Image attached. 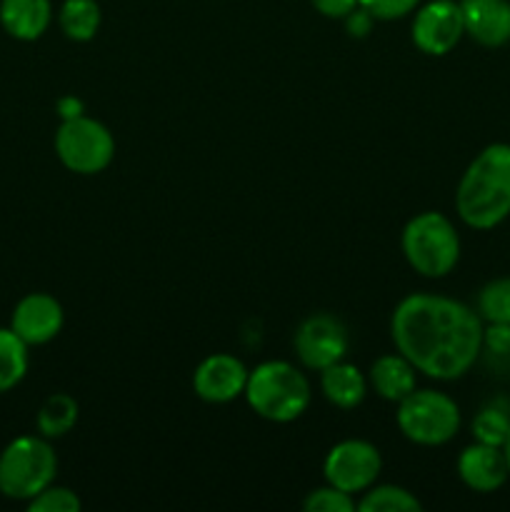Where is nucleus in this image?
<instances>
[{"label":"nucleus","mask_w":510,"mask_h":512,"mask_svg":"<svg viewBox=\"0 0 510 512\" xmlns=\"http://www.w3.org/2000/svg\"><path fill=\"white\" fill-rule=\"evenodd\" d=\"M470 430H473V438L478 440V443L498 445V448H503L510 430L508 410L500 408V405H485V408L473 418Z\"/></svg>","instance_id":"5701e85b"},{"label":"nucleus","mask_w":510,"mask_h":512,"mask_svg":"<svg viewBox=\"0 0 510 512\" xmlns=\"http://www.w3.org/2000/svg\"><path fill=\"white\" fill-rule=\"evenodd\" d=\"M483 350L493 355H510V325L485 323Z\"/></svg>","instance_id":"bb28decb"},{"label":"nucleus","mask_w":510,"mask_h":512,"mask_svg":"<svg viewBox=\"0 0 510 512\" xmlns=\"http://www.w3.org/2000/svg\"><path fill=\"white\" fill-rule=\"evenodd\" d=\"M303 508L308 512H353L358 503H355V495L325 483L323 488H315L305 495Z\"/></svg>","instance_id":"b1692460"},{"label":"nucleus","mask_w":510,"mask_h":512,"mask_svg":"<svg viewBox=\"0 0 510 512\" xmlns=\"http://www.w3.org/2000/svg\"><path fill=\"white\" fill-rule=\"evenodd\" d=\"M313 390L300 368L288 360H265L250 370L245 400L268 423H293L308 410Z\"/></svg>","instance_id":"7ed1b4c3"},{"label":"nucleus","mask_w":510,"mask_h":512,"mask_svg":"<svg viewBox=\"0 0 510 512\" xmlns=\"http://www.w3.org/2000/svg\"><path fill=\"white\" fill-rule=\"evenodd\" d=\"M358 5L373 20H400L413 13L420 0H358Z\"/></svg>","instance_id":"a878e982"},{"label":"nucleus","mask_w":510,"mask_h":512,"mask_svg":"<svg viewBox=\"0 0 510 512\" xmlns=\"http://www.w3.org/2000/svg\"><path fill=\"white\" fill-rule=\"evenodd\" d=\"M485 323L473 308L448 295L413 293L390 318L395 350L433 380H458L483 353Z\"/></svg>","instance_id":"f257e3e1"},{"label":"nucleus","mask_w":510,"mask_h":512,"mask_svg":"<svg viewBox=\"0 0 510 512\" xmlns=\"http://www.w3.org/2000/svg\"><path fill=\"white\" fill-rule=\"evenodd\" d=\"M63 323V305L53 295L30 293L15 305L13 318H10V330L30 348V345H45L58 338Z\"/></svg>","instance_id":"f8f14e48"},{"label":"nucleus","mask_w":510,"mask_h":512,"mask_svg":"<svg viewBox=\"0 0 510 512\" xmlns=\"http://www.w3.org/2000/svg\"><path fill=\"white\" fill-rule=\"evenodd\" d=\"M28 373V345L10 328H0V393L13 390Z\"/></svg>","instance_id":"aec40b11"},{"label":"nucleus","mask_w":510,"mask_h":512,"mask_svg":"<svg viewBox=\"0 0 510 512\" xmlns=\"http://www.w3.org/2000/svg\"><path fill=\"white\" fill-rule=\"evenodd\" d=\"M413 43L425 55H448L465 38V23L460 3L455 0H430L415 10Z\"/></svg>","instance_id":"9d476101"},{"label":"nucleus","mask_w":510,"mask_h":512,"mask_svg":"<svg viewBox=\"0 0 510 512\" xmlns=\"http://www.w3.org/2000/svg\"><path fill=\"white\" fill-rule=\"evenodd\" d=\"M475 313L483 323L510 325V278H495L485 283L478 293Z\"/></svg>","instance_id":"4be33fe9"},{"label":"nucleus","mask_w":510,"mask_h":512,"mask_svg":"<svg viewBox=\"0 0 510 512\" xmlns=\"http://www.w3.org/2000/svg\"><path fill=\"white\" fill-rule=\"evenodd\" d=\"M415 365L405 355H380L368 373V385L388 403H400L415 390Z\"/></svg>","instance_id":"dca6fc26"},{"label":"nucleus","mask_w":510,"mask_h":512,"mask_svg":"<svg viewBox=\"0 0 510 512\" xmlns=\"http://www.w3.org/2000/svg\"><path fill=\"white\" fill-rule=\"evenodd\" d=\"M465 35L483 48L510 43V0H460Z\"/></svg>","instance_id":"4468645a"},{"label":"nucleus","mask_w":510,"mask_h":512,"mask_svg":"<svg viewBox=\"0 0 510 512\" xmlns=\"http://www.w3.org/2000/svg\"><path fill=\"white\" fill-rule=\"evenodd\" d=\"M395 423L410 443L423 445V448H438L458 435L460 408L450 395L440 393V390L415 388L408 398L398 403Z\"/></svg>","instance_id":"423d86ee"},{"label":"nucleus","mask_w":510,"mask_h":512,"mask_svg":"<svg viewBox=\"0 0 510 512\" xmlns=\"http://www.w3.org/2000/svg\"><path fill=\"white\" fill-rule=\"evenodd\" d=\"M293 348L303 368L320 373L328 365L345 360L350 348L348 328L335 315L315 313L298 325Z\"/></svg>","instance_id":"1a4fd4ad"},{"label":"nucleus","mask_w":510,"mask_h":512,"mask_svg":"<svg viewBox=\"0 0 510 512\" xmlns=\"http://www.w3.org/2000/svg\"><path fill=\"white\" fill-rule=\"evenodd\" d=\"M400 248L415 273L433 280L445 278L460 260V235L448 215L425 210L405 223Z\"/></svg>","instance_id":"20e7f679"},{"label":"nucleus","mask_w":510,"mask_h":512,"mask_svg":"<svg viewBox=\"0 0 510 512\" xmlns=\"http://www.w3.org/2000/svg\"><path fill=\"white\" fill-rule=\"evenodd\" d=\"M53 8L50 0H0V23L15 40H38L48 30Z\"/></svg>","instance_id":"2eb2a0df"},{"label":"nucleus","mask_w":510,"mask_h":512,"mask_svg":"<svg viewBox=\"0 0 510 512\" xmlns=\"http://www.w3.org/2000/svg\"><path fill=\"white\" fill-rule=\"evenodd\" d=\"M455 470L465 488H470L473 493H495L510 478L503 448L478 443V440L458 455Z\"/></svg>","instance_id":"ddd939ff"},{"label":"nucleus","mask_w":510,"mask_h":512,"mask_svg":"<svg viewBox=\"0 0 510 512\" xmlns=\"http://www.w3.org/2000/svg\"><path fill=\"white\" fill-rule=\"evenodd\" d=\"M455 213L468 228L493 230L510 215V145L490 143L455 188Z\"/></svg>","instance_id":"f03ea898"},{"label":"nucleus","mask_w":510,"mask_h":512,"mask_svg":"<svg viewBox=\"0 0 510 512\" xmlns=\"http://www.w3.org/2000/svg\"><path fill=\"white\" fill-rule=\"evenodd\" d=\"M58 110H60V115H63V120L75 118V115H83V105H80V100H75V98L60 100Z\"/></svg>","instance_id":"c85d7f7f"},{"label":"nucleus","mask_w":510,"mask_h":512,"mask_svg":"<svg viewBox=\"0 0 510 512\" xmlns=\"http://www.w3.org/2000/svg\"><path fill=\"white\" fill-rule=\"evenodd\" d=\"M360 512H420L423 505L400 485H370L358 500Z\"/></svg>","instance_id":"412c9836"},{"label":"nucleus","mask_w":510,"mask_h":512,"mask_svg":"<svg viewBox=\"0 0 510 512\" xmlns=\"http://www.w3.org/2000/svg\"><path fill=\"white\" fill-rule=\"evenodd\" d=\"M503 455H505V463H508V470H510V430H508V438H505V443H503Z\"/></svg>","instance_id":"c756f323"},{"label":"nucleus","mask_w":510,"mask_h":512,"mask_svg":"<svg viewBox=\"0 0 510 512\" xmlns=\"http://www.w3.org/2000/svg\"><path fill=\"white\" fill-rule=\"evenodd\" d=\"M250 370L243 360L228 353L208 355L193 373V390L200 400L213 405L233 403L235 398L245 395Z\"/></svg>","instance_id":"9b49d317"},{"label":"nucleus","mask_w":510,"mask_h":512,"mask_svg":"<svg viewBox=\"0 0 510 512\" xmlns=\"http://www.w3.org/2000/svg\"><path fill=\"white\" fill-rule=\"evenodd\" d=\"M380 470H383L380 450L368 440H340L328 450L323 460L325 483L350 495L365 493L370 485H375Z\"/></svg>","instance_id":"6e6552de"},{"label":"nucleus","mask_w":510,"mask_h":512,"mask_svg":"<svg viewBox=\"0 0 510 512\" xmlns=\"http://www.w3.org/2000/svg\"><path fill=\"white\" fill-rule=\"evenodd\" d=\"M80 508H83V503L73 490L53 483L40 490L33 500H28L30 512H78Z\"/></svg>","instance_id":"393cba45"},{"label":"nucleus","mask_w":510,"mask_h":512,"mask_svg":"<svg viewBox=\"0 0 510 512\" xmlns=\"http://www.w3.org/2000/svg\"><path fill=\"white\" fill-rule=\"evenodd\" d=\"M368 388V378L360 373V368L345 363V360L320 370V393L330 405L340 410L358 408L368 395Z\"/></svg>","instance_id":"f3484780"},{"label":"nucleus","mask_w":510,"mask_h":512,"mask_svg":"<svg viewBox=\"0 0 510 512\" xmlns=\"http://www.w3.org/2000/svg\"><path fill=\"white\" fill-rule=\"evenodd\" d=\"M55 155L70 173H103L115 158L113 133L100 120L75 115L60 123L55 133Z\"/></svg>","instance_id":"0eeeda50"},{"label":"nucleus","mask_w":510,"mask_h":512,"mask_svg":"<svg viewBox=\"0 0 510 512\" xmlns=\"http://www.w3.org/2000/svg\"><path fill=\"white\" fill-rule=\"evenodd\" d=\"M100 5L95 0H65L60 5L58 25L63 35L73 43H88L100 30Z\"/></svg>","instance_id":"a211bd4d"},{"label":"nucleus","mask_w":510,"mask_h":512,"mask_svg":"<svg viewBox=\"0 0 510 512\" xmlns=\"http://www.w3.org/2000/svg\"><path fill=\"white\" fill-rule=\"evenodd\" d=\"M58 473V455L43 435H20L0 453V493L10 500H33Z\"/></svg>","instance_id":"39448f33"},{"label":"nucleus","mask_w":510,"mask_h":512,"mask_svg":"<svg viewBox=\"0 0 510 512\" xmlns=\"http://www.w3.org/2000/svg\"><path fill=\"white\" fill-rule=\"evenodd\" d=\"M78 423V403L75 398H70L68 393H53L38 410V418H35V425H38V433L43 438L55 440L68 435L70 430Z\"/></svg>","instance_id":"6ab92c4d"},{"label":"nucleus","mask_w":510,"mask_h":512,"mask_svg":"<svg viewBox=\"0 0 510 512\" xmlns=\"http://www.w3.org/2000/svg\"><path fill=\"white\" fill-rule=\"evenodd\" d=\"M310 3L320 15L333 20H345L358 8V0H310Z\"/></svg>","instance_id":"cd10ccee"}]
</instances>
